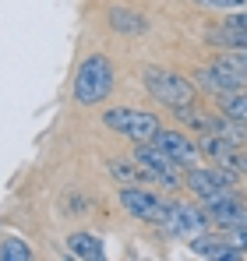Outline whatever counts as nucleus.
<instances>
[{"mask_svg": "<svg viewBox=\"0 0 247 261\" xmlns=\"http://www.w3.org/2000/svg\"><path fill=\"white\" fill-rule=\"evenodd\" d=\"M237 4H240V7H247V0H237Z\"/></svg>", "mask_w": 247, "mask_h": 261, "instance_id": "aec40b11", "label": "nucleus"}, {"mask_svg": "<svg viewBox=\"0 0 247 261\" xmlns=\"http://www.w3.org/2000/svg\"><path fill=\"white\" fill-rule=\"evenodd\" d=\"M223 25H233V29H247V7H244V11H230Z\"/></svg>", "mask_w": 247, "mask_h": 261, "instance_id": "dca6fc26", "label": "nucleus"}, {"mask_svg": "<svg viewBox=\"0 0 247 261\" xmlns=\"http://www.w3.org/2000/svg\"><path fill=\"white\" fill-rule=\"evenodd\" d=\"M141 85L152 92V99H159L169 110L198 102V85L180 78V74H173V71H163V67H145L141 71Z\"/></svg>", "mask_w": 247, "mask_h": 261, "instance_id": "20e7f679", "label": "nucleus"}, {"mask_svg": "<svg viewBox=\"0 0 247 261\" xmlns=\"http://www.w3.org/2000/svg\"><path fill=\"white\" fill-rule=\"evenodd\" d=\"M208 216H212L215 226H223V229H247V205L240 201V198H233V201L212 208Z\"/></svg>", "mask_w": 247, "mask_h": 261, "instance_id": "f8f14e48", "label": "nucleus"}, {"mask_svg": "<svg viewBox=\"0 0 247 261\" xmlns=\"http://www.w3.org/2000/svg\"><path fill=\"white\" fill-rule=\"evenodd\" d=\"M117 85V67L110 64V57H103V53H88L82 64H78V74H75V102L78 106H95V102H103L110 92Z\"/></svg>", "mask_w": 247, "mask_h": 261, "instance_id": "f03ea898", "label": "nucleus"}, {"mask_svg": "<svg viewBox=\"0 0 247 261\" xmlns=\"http://www.w3.org/2000/svg\"><path fill=\"white\" fill-rule=\"evenodd\" d=\"M233 166H237V170H240V173L247 176V145L240 148V152H237V159H233Z\"/></svg>", "mask_w": 247, "mask_h": 261, "instance_id": "a211bd4d", "label": "nucleus"}, {"mask_svg": "<svg viewBox=\"0 0 247 261\" xmlns=\"http://www.w3.org/2000/svg\"><path fill=\"white\" fill-rule=\"evenodd\" d=\"M219 113H223V117H230V120H240V124H247V88H244V92L219 95Z\"/></svg>", "mask_w": 247, "mask_h": 261, "instance_id": "4468645a", "label": "nucleus"}, {"mask_svg": "<svg viewBox=\"0 0 247 261\" xmlns=\"http://www.w3.org/2000/svg\"><path fill=\"white\" fill-rule=\"evenodd\" d=\"M194 85L212 92V95H230V92H244L247 88V67L233 57V53H223L215 57L212 64L194 71Z\"/></svg>", "mask_w": 247, "mask_h": 261, "instance_id": "7ed1b4c3", "label": "nucleus"}, {"mask_svg": "<svg viewBox=\"0 0 247 261\" xmlns=\"http://www.w3.org/2000/svg\"><path fill=\"white\" fill-rule=\"evenodd\" d=\"M67 254L78 258V261H103L106 258V247H103V240L92 237V233H71V237H67Z\"/></svg>", "mask_w": 247, "mask_h": 261, "instance_id": "9b49d317", "label": "nucleus"}, {"mask_svg": "<svg viewBox=\"0 0 247 261\" xmlns=\"http://www.w3.org/2000/svg\"><path fill=\"white\" fill-rule=\"evenodd\" d=\"M208 226H212V216H208L202 205H191V201H169L166 219H163L166 233H169V237H184V240L205 233Z\"/></svg>", "mask_w": 247, "mask_h": 261, "instance_id": "1a4fd4ad", "label": "nucleus"}, {"mask_svg": "<svg viewBox=\"0 0 247 261\" xmlns=\"http://www.w3.org/2000/svg\"><path fill=\"white\" fill-rule=\"evenodd\" d=\"M230 53H233V57H237V60L247 67V46H244V49H230Z\"/></svg>", "mask_w": 247, "mask_h": 261, "instance_id": "6ab92c4d", "label": "nucleus"}, {"mask_svg": "<svg viewBox=\"0 0 247 261\" xmlns=\"http://www.w3.org/2000/svg\"><path fill=\"white\" fill-rule=\"evenodd\" d=\"M110 25H113L117 32H127V36L145 32V18L134 14V11H127V7H113V11H110Z\"/></svg>", "mask_w": 247, "mask_h": 261, "instance_id": "ddd939ff", "label": "nucleus"}, {"mask_svg": "<svg viewBox=\"0 0 247 261\" xmlns=\"http://www.w3.org/2000/svg\"><path fill=\"white\" fill-rule=\"evenodd\" d=\"M152 145L156 148H163L166 155L173 159V163H180L184 170H191V166H202V148H198V141H191L184 130H169V127H159V134L152 138Z\"/></svg>", "mask_w": 247, "mask_h": 261, "instance_id": "9d476101", "label": "nucleus"}, {"mask_svg": "<svg viewBox=\"0 0 247 261\" xmlns=\"http://www.w3.org/2000/svg\"><path fill=\"white\" fill-rule=\"evenodd\" d=\"M237 173H240L237 166H191V170H184V187L202 201L205 212H212V208H219V205L240 198V194L233 191Z\"/></svg>", "mask_w": 247, "mask_h": 261, "instance_id": "f257e3e1", "label": "nucleus"}, {"mask_svg": "<svg viewBox=\"0 0 247 261\" xmlns=\"http://www.w3.org/2000/svg\"><path fill=\"white\" fill-rule=\"evenodd\" d=\"M247 251V229H223L219 226V233H198V237H191V254H198V258H240Z\"/></svg>", "mask_w": 247, "mask_h": 261, "instance_id": "0eeeda50", "label": "nucleus"}, {"mask_svg": "<svg viewBox=\"0 0 247 261\" xmlns=\"http://www.w3.org/2000/svg\"><path fill=\"white\" fill-rule=\"evenodd\" d=\"M194 4H202V7H215V11H233V7H240L237 0H194Z\"/></svg>", "mask_w": 247, "mask_h": 261, "instance_id": "f3484780", "label": "nucleus"}, {"mask_svg": "<svg viewBox=\"0 0 247 261\" xmlns=\"http://www.w3.org/2000/svg\"><path fill=\"white\" fill-rule=\"evenodd\" d=\"M0 261H32V247L18 237H4L0 240Z\"/></svg>", "mask_w": 247, "mask_h": 261, "instance_id": "2eb2a0df", "label": "nucleus"}, {"mask_svg": "<svg viewBox=\"0 0 247 261\" xmlns=\"http://www.w3.org/2000/svg\"><path fill=\"white\" fill-rule=\"evenodd\" d=\"M134 159H138V166L145 170L149 184H159V187H166V191H177V187L184 184V173H180L184 166L173 163L163 148H156L152 141H141V145L134 148Z\"/></svg>", "mask_w": 247, "mask_h": 261, "instance_id": "423d86ee", "label": "nucleus"}, {"mask_svg": "<svg viewBox=\"0 0 247 261\" xmlns=\"http://www.w3.org/2000/svg\"><path fill=\"white\" fill-rule=\"evenodd\" d=\"M120 205L131 219L152 222V226H163L166 208H169V201L159 198L156 191H145V184H124L120 187Z\"/></svg>", "mask_w": 247, "mask_h": 261, "instance_id": "6e6552de", "label": "nucleus"}, {"mask_svg": "<svg viewBox=\"0 0 247 261\" xmlns=\"http://www.w3.org/2000/svg\"><path fill=\"white\" fill-rule=\"evenodd\" d=\"M103 124L110 130H117V134H124V138H131L134 145L152 141L159 134V127H163L152 110H134V106H113V110H106Z\"/></svg>", "mask_w": 247, "mask_h": 261, "instance_id": "39448f33", "label": "nucleus"}]
</instances>
